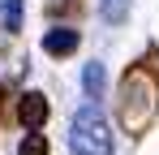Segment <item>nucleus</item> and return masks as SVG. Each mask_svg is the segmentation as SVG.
Instances as JSON below:
<instances>
[{
  "label": "nucleus",
  "instance_id": "1",
  "mask_svg": "<svg viewBox=\"0 0 159 155\" xmlns=\"http://www.w3.org/2000/svg\"><path fill=\"white\" fill-rule=\"evenodd\" d=\"M69 151L73 155H112V129L99 108H82L69 129Z\"/></svg>",
  "mask_w": 159,
  "mask_h": 155
},
{
  "label": "nucleus",
  "instance_id": "2",
  "mask_svg": "<svg viewBox=\"0 0 159 155\" xmlns=\"http://www.w3.org/2000/svg\"><path fill=\"white\" fill-rule=\"evenodd\" d=\"M17 121L26 129H43V121H48V99H43L39 91H26L22 103H17Z\"/></svg>",
  "mask_w": 159,
  "mask_h": 155
},
{
  "label": "nucleus",
  "instance_id": "3",
  "mask_svg": "<svg viewBox=\"0 0 159 155\" xmlns=\"http://www.w3.org/2000/svg\"><path fill=\"white\" fill-rule=\"evenodd\" d=\"M73 48H78V30L73 26H56V30L43 35V52L48 56H69Z\"/></svg>",
  "mask_w": 159,
  "mask_h": 155
},
{
  "label": "nucleus",
  "instance_id": "4",
  "mask_svg": "<svg viewBox=\"0 0 159 155\" xmlns=\"http://www.w3.org/2000/svg\"><path fill=\"white\" fill-rule=\"evenodd\" d=\"M133 9V0H103L99 4V13H103V22H125Z\"/></svg>",
  "mask_w": 159,
  "mask_h": 155
},
{
  "label": "nucleus",
  "instance_id": "5",
  "mask_svg": "<svg viewBox=\"0 0 159 155\" xmlns=\"http://www.w3.org/2000/svg\"><path fill=\"white\" fill-rule=\"evenodd\" d=\"M82 82H86V95H90V99H99V95H103V65H86Z\"/></svg>",
  "mask_w": 159,
  "mask_h": 155
},
{
  "label": "nucleus",
  "instance_id": "6",
  "mask_svg": "<svg viewBox=\"0 0 159 155\" xmlns=\"http://www.w3.org/2000/svg\"><path fill=\"white\" fill-rule=\"evenodd\" d=\"M17 155H48V138L30 129L26 138H22V147H17Z\"/></svg>",
  "mask_w": 159,
  "mask_h": 155
},
{
  "label": "nucleus",
  "instance_id": "7",
  "mask_svg": "<svg viewBox=\"0 0 159 155\" xmlns=\"http://www.w3.org/2000/svg\"><path fill=\"white\" fill-rule=\"evenodd\" d=\"M4 30H22V0H4Z\"/></svg>",
  "mask_w": 159,
  "mask_h": 155
}]
</instances>
